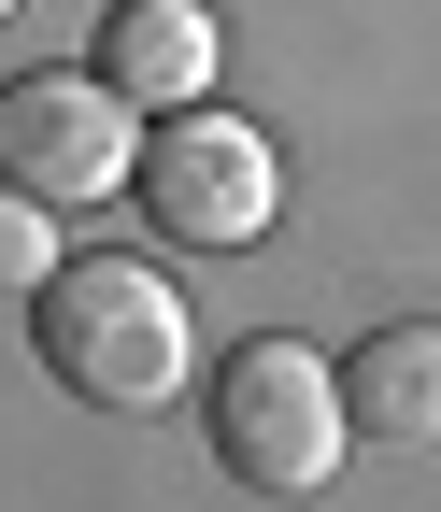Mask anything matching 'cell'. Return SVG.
<instances>
[{
  "mask_svg": "<svg viewBox=\"0 0 441 512\" xmlns=\"http://www.w3.org/2000/svg\"><path fill=\"white\" fill-rule=\"evenodd\" d=\"M129 185H143V214H157L171 242H200V256L271 242V214H285V157H271V128H242V114H214V100L157 114V143H143Z\"/></svg>",
  "mask_w": 441,
  "mask_h": 512,
  "instance_id": "obj_3",
  "label": "cell"
},
{
  "mask_svg": "<svg viewBox=\"0 0 441 512\" xmlns=\"http://www.w3.org/2000/svg\"><path fill=\"white\" fill-rule=\"evenodd\" d=\"M214 72H228V29L200 15V0H114V15H100V86L129 114L214 100Z\"/></svg>",
  "mask_w": 441,
  "mask_h": 512,
  "instance_id": "obj_5",
  "label": "cell"
},
{
  "mask_svg": "<svg viewBox=\"0 0 441 512\" xmlns=\"http://www.w3.org/2000/svg\"><path fill=\"white\" fill-rule=\"evenodd\" d=\"M143 171V114L100 72H15L0 86V185H29L43 214H86Z\"/></svg>",
  "mask_w": 441,
  "mask_h": 512,
  "instance_id": "obj_4",
  "label": "cell"
},
{
  "mask_svg": "<svg viewBox=\"0 0 441 512\" xmlns=\"http://www.w3.org/2000/svg\"><path fill=\"white\" fill-rule=\"evenodd\" d=\"M342 370L313 356V342H242L214 370V456L228 484H257V498H328L342 484Z\"/></svg>",
  "mask_w": 441,
  "mask_h": 512,
  "instance_id": "obj_2",
  "label": "cell"
},
{
  "mask_svg": "<svg viewBox=\"0 0 441 512\" xmlns=\"http://www.w3.org/2000/svg\"><path fill=\"white\" fill-rule=\"evenodd\" d=\"M43 370L72 384L86 413H171L185 370H200V313H185L171 271H143V256H57L43 285Z\"/></svg>",
  "mask_w": 441,
  "mask_h": 512,
  "instance_id": "obj_1",
  "label": "cell"
},
{
  "mask_svg": "<svg viewBox=\"0 0 441 512\" xmlns=\"http://www.w3.org/2000/svg\"><path fill=\"white\" fill-rule=\"evenodd\" d=\"M0 15H15V0H0Z\"/></svg>",
  "mask_w": 441,
  "mask_h": 512,
  "instance_id": "obj_8",
  "label": "cell"
},
{
  "mask_svg": "<svg viewBox=\"0 0 441 512\" xmlns=\"http://www.w3.org/2000/svg\"><path fill=\"white\" fill-rule=\"evenodd\" d=\"M43 285H57V214L29 185H0V299H43Z\"/></svg>",
  "mask_w": 441,
  "mask_h": 512,
  "instance_id": "obj_7",
  "label": "cell"
},
{
  "mask_svg": "<svg viewBox=\"0 0 441 512\" xmlns=\"http://www.w3.org/2000/svg\"><path fill=\"white\" fill-rule=\"evenodd\" d=\"M342 427L356 441H441V328H370L342 356Z\"/></svg>",
  "mask_w": 441,
  "mask_h": 512,
  "instance_id": "obj_6",
  "label": "cell"
}]
</instances>
